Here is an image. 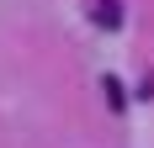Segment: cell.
<instances>
[{"instance_id":"obj_1","label":"cell","mask_w":154,"mask_h":148,"mask_svg":"<svg viewBox=\"0 0 154 148\" xmlns=\"http://www.w3.org/2000/svg\"><path fill=\"white\" fill-rule=\"evenodd\" d=\"M117 21H122V11H117V0H101V5H96V27H117Z\"/></svg>"},{"instance_id":"obj_2","label":"cell","mask_w":154,"mask_h":148,"mask_svg":"<svg viewBox=\"0 0 154 148\" xmlns=\"http://www.w3.org/2000/svg\"><path fill=\"white\" fill-rule=\"evenodd\" d=\"M101 90H106V106H112V111H122V85H117L112 74H106V79H101Z\"/></svg>"}]
</instances>
